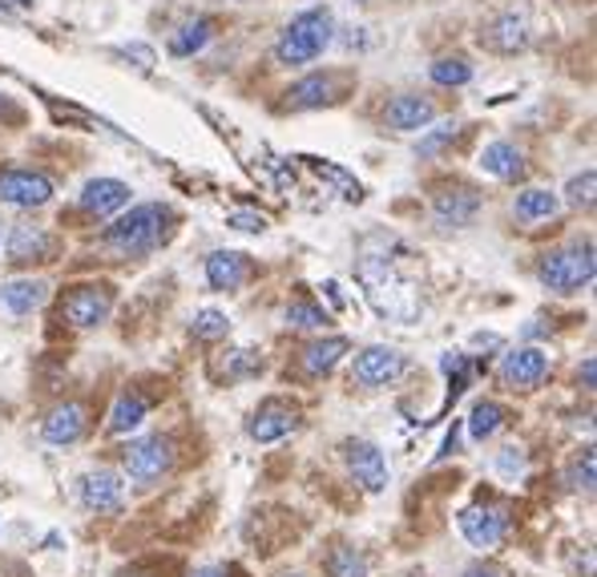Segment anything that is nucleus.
Instances as JSON below:
<instances>
[{
  "mask_svg": "<svg viewBox=\"0 0 597 577\" xmlns=\"http://www.w3.org/2000/svg\"><path fill=\"white\" fill-rule=\"evenodd\" d=\"M170 211L166 206H158V202H142V206H133L130 214L113 222L110 231H105V246H110L113 255L122 259H145L154 255L158 246L166 243L170 234Z\"/></svg>",
  "mask_w": 597,
  "mask_h": 577,
  "instance_id": "nucleus-1",
  "label": "nucleus"
},
{
  "mask_svg": "<svg viewBox=\"0 0 597 577\" xmlns=\"http://www.w3.org/2000/svg\"><path fill=\"white\" fill-rule=\"evenodd\" d=\"M597 275V259H594V243H561L554 251H545L542 263H537V279L542 287H549L554 295H577L586 291Z\"/></svg>",
  "mask_w": 597,
  "mask_h": 577,
  "instance_id": "nucleus-2",
  "label": "nucleus"
},
{
  "mask_svg": "<svg viewBox=\"0 0 597 577\" xmlns=\"http://www.w3.org/2000/svg\"><path fill=\"white\" fill-rule=\"evenodd\" d=\"M332 29H335V21L327 9L298 12L295 21L283 29V37L275 41V61L279 65H291V69L311 65V61L332 44Z\"/></svg>",
  "mask_w": 597,
  "mask_h": 577,
  "instance_id": "nucleus-3",
  "label": "nucleus"
},
{
  "mask_svg": "<svg viewBox=\"0 0 597 577\" xmlns=\"http://www.w3.org/2000/svg\"><path fill=\"white\" fill-rule=\"evenodd\" d=\"M122 468L138 488H154L174 468V444L166 436H138V441L125 444Z\"/></svg>",
  "mask_w": 597,
  "mask_h": 577,
  "instance_id": "nucleus-4",
  "label": "nucleus"
},
{
  "mask_svg": "<svg viewBox=\"0 0 597 577\" xmlns=\"http://www.w3.org/2000/svg\"><path fill=\"white\" fill-rule=\"evenodd\" d=\"M404 372H408V360H404L396 347H384V344L364 347V352H355L352 360V384H360V388L367 392L392 388Z\"/></svg>",
  "mask_w": 597,
  "mask_h": 577,
  "instance_id": "nucleus-5",
  "label": "nucleus"
},
{
  "mask_svg": "<svg viewBox=\"0 0 597 577\" xmlns=\"http://www.w3.org/2000/svg\"><path fill=\"white\" fill-rule=\"evenodd\" d=\"M456 525H461V537H465L473 549H497V545L505 541V533H509V513H505V505L476 500V505H468V509L456 517Z\"/></svg>",
  "mask_w": 597,
  "mask_h": 577,
  "instance_id": "nucleus-6",
  "label": "nucleus"
},
{
  "mask_svg": "<svg viewBox=\"0 0 597 577\" xmlns=\"http://www.w3.org/2000/svg\"><path fill=\"white\" fill-rule=\"evenodd\" d=\"M343 465H347L355 485L364 488V493H372V497L392 485V465H387V456L380 453V444H372V441L343 444Z\"/></svg>",
  "mask_w": 597,
  "mask_h": 577,
  "instance_id": "nucleus-7",
  "label": "nucleus"
},
{
  "mask_svg": "<svg viewBox=\"0 0 597 577\" xmlns=\"http://www.w3.org/2000/svg\"><path fill=\"white\" fill-rule=\"evenodd\" d=\"M113 311V287H105V283H89V287H73L65 295V303H61V315H65V323H73L78 332H89V327H101V323L110 320Z\"/></svg>",
  "mask_w": 597,
  "mask_h": 577,
  "instance_id": "nucleus-8",
  "label": "nucleus"
},
{
  "mask_svg": "<svg viewBox=\"0 0 597 577\" xmlns=\"http://www.w3.org/2000/svg\"><path fill=\"white\" fill-rule=\"evenodd\" d=\"M53 199V182L37 170H0V202L17 211H33Z\"/></svg>",
  "mask_w": 597,
  "mask_h": 577,
  "instance_id": "nucleus-9",
  "label": "nucleus"
},
{
  "mask_svg": "<svg viewBox=\"0 0 597 577\" xmlns=\"http://www.w3.org/2000/svg\"><path fill=\"white\" fill-rule=\"evenodd\" d=\"M78 500L89 513H118L125 505V480L113 468H89L78 480Z\"/></svg>",
  "mask_w": 597,
  "mask_h": 577,
  "instance_id": "nucleus-10",
  "label": "nucleus"
},
{
  "mask_svg": "<svg viewBox=\"0 0 597 577\" xmlns=\"http://www.w3.org/2000/svg\"><path fill=\"white\" fill-rule=\"evenodd\" d=\"M298 428V408L287 399H263L255 408V416L246 421V436L255 444H275L283 436H291Z\"/></svg>",
  "mask_w": 597,
  "mask_h": 577,
  "instance_id": "nucleus-11",
  "label": "nucleus"
},
{
  "mask_svg": "<svg viewBox=\"0 0 597 577\" xmlns=\"http://www.w3.org/2000/svg\"><path fill=\"white\" fill-rule=\"evenodd\" d=\"M549 376V355L542 347H517L500 360V384L513 392H533Z\"/></svg>",
  "mask_w": 597,
  "mask_h": 577,
  "instance_id": "nucleus-12",
  "label": "nucleus"
},
{
  "mask_svg": "<svg viewBox=\"0 0 597 577\" xmlns=\"http://www.w3.org/2000/svg\"><path fill=\"white\" fill-rule=\"evenodd\" d=\"M480 44L488 53L513 57L529 44V17L525 12H497L493 21L480 29Z\"/></svg>",
  "mask_w": 597,
  "mask_h": 577,
  "instance_id": "nucleus-13",
  "label": "nucleus"
},
{
  "mask_svg": "<svg viewBox=\"0 0 597 577\" xmlns=\"http://www.w3.org/2000/svg\"><path fill=\"white\" fill-rule=\"evenodd\" d=\"M436 122V105L421 93H399L384 105V125L396 133H416V130H428Z\"/></svg>",
  "mask_w": 597,
  "mask_h": 577,
  "instance_id": "nucleus-14",
  "label": "nucleus"
},
{
  "mask_svg": "<svg viewBox=\"0 0 597 577\" xmlns=\"http://www.w3.org/2000/svg\"><path fill=\"white\" fill-rule=\"evenodd\" d=\"M480 211V194L473 186H444L432 194V214L441 226H468Z\"/></svg>",
  "mask_w": 597,
  "mask_h": 577,
  "instance_id": "nucleus-15",
  "label": "nucleus"
},
{
  "mask_svg": "<svg viewBox=\"0 0 597 577\" xmlns=\"http://www.w3.org/2000/svg\"><path fill=\"white\" fill-rule=\"evenodd\" d=\"M53 234L37 226V222H12L9 231V263L21 266V263H44V259L53 255Z\"/></svg>",
  "mask_w": 597,
  "mask_h": 577,
  "instance_id": "nucleus-16",
  "label": "nucleus"
},
{
  "mask_svg": "<svg viewBox=\"0 0 597 577\" xmlns=\"http://www.w3.org/2000/svg\"><path fill=\"white\" fill-rule=\"evenodd\" d=\"M89 421H85V408L81 404H57L49 416L41 421V441L44 444H57V448H65V444H78L85 436Z\"/></svg>",
  "mask_w": 597,
  "mask_h": 577,
  "instance_id": "nucleus-17",
  "label": "nucleus"
},
{
  "mask_svg": "<svg viewBox=\"0 0 597 577\" xmlns=\"http://www.w3.org/2000/svg\"><path fill=\"white\" fill-rule=\"evenodd\" d=\"M81 211L93 214V219H110V214L125 211V202H130V186L118 182V178H93L85 182L81 190Z\"/></svg>",
  "mask_w": 597,
  "mask_h": 577,
  "instance_id": "nucleus-18",
  "label": "nucleus"
},
{
  "mask_svg": "<svg viewBox=\"0 0 597 577\" xmlns=\"http://www.w3.org/2000/svg\"><path fill=\"white\" fill-rule=\"evenodd\" d=\"M251 255H243V251H214L211 259H206V283H211L214 291H239L251 279Z\"/></svg>",
  "mask_w": 597,
  "mask_h": 577,
  "instance_id": "nucleus-19",
  "label": "nucleus"
},
{
  "mask_svg": "<svg viewBox=\"0 0 597 577\" xmlns=\"http://www.w3.org/2000/svg\"><path fill=\"white\" fill-rule=\"evenodd\" d=\"M44 300H49V283L44 279H12V283L0 287V303L12 315H33Z\"/></svg>",
  "mask_w": 597,
  "mask_h": 577,
  "instance_id": "nucleus-20",
  "label": "nucleus"
},
{
  "mask_svg": "<svg viewBox=\"0 0 597 577\" xmlns=\"http://www.w3.org/2000/svg\"><path fill=\"white\" fill-rule=\"evenodd\" d=\"M480 170L500 178V182H520L529 166H525V154H520L513 142H493L485 145V154H480Z\"/></svg>",
  "mask_w": 597,
  "mask_h": 577,
  "instance_id": "nucleus-21",
  "label": "nucleus"
},
{
  "mask_svg": "<svg viewBox=\"0 0 597 577\" xmlns=\"http://www.w3.org/2000/svg\"><path fill=\"white\" fill-rule=\"evenodd\" d=\"M347 352H352V340H343V335H332V340H315V344L303 347V372H307L311 379L327 376V372H335V364H340Z\"/></svg>",
  "mask_w": 597,
  "mask_h": 577,
  "instance_id": "nucleus-22",
  "label": "nucleus"
},
{
  "mask_svg": "<svg viewBox=\"0 0 597 577\" xmlns=\"http://www.w3.org/2000/svg\"><path fill=\"white\" fill-rule=\"evenodd\" d=\"M557 211H561V199H557L554 190H542V186H529L520 190L517 202H513V214H517V222H549L557 219Z\"/></svg>",
  "mask_w": 597,
  "mask_h": 577,
  "instance_id": "nucleus-23",
  "label": "nucleus"
},
{
  "mask_svg": "<svg viewBox=\"0 0 597 577\" xmlns=\"http://www.w3.org/2000/svg\"><path fill=\"white\" fill-rule=\"evenodd\" d=\"M335 98H340V93H335V78H332V73H323V78L315 73V78L298 81V85L287 93L291 110H320V105H332Z\"/></svg>",
  "mask_w": 597,
  "mask_h": 577,
  "instance_id": "nucleus-24",
  "label": "nucleus"
},
{
  "mask_svg": "<svg viewBox=\"0 0 597 577\" xmlns=\"http://www.w3.org/2000/svg\"><path fill=\"white\" fill-rule=\"evenodd\" d=\"M145 412H150V399L138 396V392H122V396L113 399V408H110V433L113 436L133 433V428L145 421Z\"/></svg>",
  "mask_w": 597,
  "mask_h": 577,
  "instance_id": "nucleus-25",
  "label": "nucleus"
},
{
  "mask_svg": "<svg viewBox=\"0 0 597 577\" xmlns=\"http://www.w3.org/2000/svg\"><path fill=\"white\" fill-rule=\"evenodd\" d=\"M214 37V21L211 17H194V21H186L182 29H178L174 37H170V57H194L199 49H206V41Z\"/></svg>",
  "mask_w": 597,
  "mask_h": 577,
  "instance_id": "nucleus-26",
  "label": "nucleus"
},
{
  "mask_svg": "<svg viewBox=\"0 0 597 577\" xmlns=\"http://www.w3.org/2000/svg\"><path fill=\"white\" fill-rule=\"evenodd\" d=\"M505 421H509V412L500 408L497 399H480V404L468 412V436H473V441H493V436L505 428Z\"/></svg>",
  "mask_w": 597,
  "mask_h": 577,
  "instance_id": "nucleus-27",
  "label": "nucleus"
},
{
  "mask_svg": "<svg viewBox=\"0 0 597 577\" xmlns=\"http://www.w3.org/2000/svg\"><path fill=\"white\" fill-rule=\"evenodd\" d=\"M367 557L355 545H335L327 554V577H367Z\"/></svg>",
  "mask_w": 597,
  "mask_h": 577,
  "instance_id": "nucleus-28",
  "label": "nucleus"
},
{
  "mask_svg": "<svg viewBox=\"0 0 597 577\" xmlns=\"http://www.w3.org/2000/svg\"><path fill=\"white\" fill-rule=\"evenodd\" d=\"M283 320H287V327H303V332H320V327H327L332 323V315L320 307V303L311 300H295L287 303V311H283Z\"/></svg>",
  "mask_w": 597,
  "mask_h": 577,
  "instance_id": "nucleus-29",
  "label": "nucleus"
},
{
  "mask_svg": "<svg viewBox=\"0 0 597 577\" xmlns=\"http://www.w3.org/2000/svg\"><path fill=\"white\" fill-rule=\"evenodd\" d=\"M219 372L226 379H251L263 372V360H259V352H251V347H234V352H226V360L219 364Z\"/></svg>",
  "mask_w": 597,
  "mask_h": 577,
  "instance_id": "nucleus-30",
  "label": "nucleus"
},
{
  "mask_svg": "<svg viewBox=\"0 0 597 577\" xmlns=\"http://www.w3.org/2000/svg\"><path fill=\"white\" fill-rule=\"evenodd\" d=\"M428 78L436 85H468L473 81V65H468L465 57H441V61H432Z\"/></svg>",
  "mask_w": 597,
  "mask_h": 577,
  "instance_id": "nucleus-31",
  "label": "nucleus"
},
{
  "mask_svg": "<svg viewBox=\"0 0 597 577\" xmlns=\"http://www.w3.org/2000/svg\"><path fill=\"white\" fill-rule=\"evenodd\" d=\"M190 332L199 335V340H222V335L231 332V320H226V311L206 307V311H199V315H194Z\"/></svg>",
  "mask_w": 597,
  "mask_h": 577,
  "instance_id": "nucleus-32",
  "label": "nucleus"
},
{
  "mask_svg": "<svg viewBox=\"0 0 597 577\" xmlns=\"http://www.w3.org/2000/svg\"><path fill=\"white\" fill-rule=\"evenodd\" d=\"M594 186H597L594 170L569 178V186H565V202H569V206H586V211H589V206H594Z\"/></svg>",
  "mask_w": 597,
  "mask_h": 577,
  "instance_id": "nucleus-33",
  "label": "nucleus"
},
{
  "mask_svg": "<svg viewBox=\"0 0 597 577\" xmlns=\"http://www.w3.org/2000/svg\"><path fill=\"white\" fill-rule=\"evenodd\" d=\"M569 488H581V493H594V448L577 456L569 465Z\"/></svg>",
  "mask_w": 597,
  "mask_h": 577,
  "instance_id": "nucleus-34",
  "label": "nucleus"
},
{
  "mask_svg": "<svg viewBox=\"0 0 597 577\" xmlns=\"http://www.w3.org/2000/svg\"><path fill=\"white\" fill-rule=\"evenodd\" d=\"M497 468H500V473H505V477H520V473H525V453H520L517 444H509V448H500Z\"/></svg>",
  "mask_w": 597,
  "mask_h": 577,
  "instance_id": "nucleus-35",
  "label": "nucleus"
},
{
  "mask_svg": "<svg viewBox=\"0 0 597 577\" xmlns=\"http://www.w3.org/2000/svg\"><path fill=\"white\" fill-rule=\"evenodd\" d=\"M448 138H456V122L441 125V130L432 133V138H424V142L416 145V154H421V158H432V154H436V150H444V145H448Z\"/></svg>",
  "mask_w": 597,
  "mask_h": 577,
  "instance_id": "nucleus-36",
  "label": "nucleus"
},
{
  "mask_svg": "<svg viewBox=\"0 0 597 577\" xmlns=\"http://www.w3.org/2000/svg\"><path fill=\"white\" fill-rule=\"evenodd\" d=\"M231 226H234V231H246V234H263L266 219H263V214H255V211H234Z\"/></svg>",
  "mask_w": 597,
  "mask_h": 577,
  "instance_id": "nucleus-37",
  "label": "nucleus"
},
{
  "mask_svg": "<svg viewBox=\"0 0 597 577\" xmlns=\"http://www.w3.org/2000/svg\"><path fill=\"white\" fill-rule=\"evenodd\" d=\"M461 577H509L500 566H488V561H476V566H468Z\"/></svg>",
  "mask_w": 597,
  "mask_h": 577,
  "instance_id": "nucleus-38",
  "label": "nucleus"
},
{
  "mask_svg": "<svg viewBox=\"0 0 597 577\" xmlns=\"http://www.w3.org/2000/svg\"><path fill=\"white\" fill-rule=\"evenodd\" d=\"M190 577H231V569H226V566H202V569H194Z\"/></svg>",
  "mask_w": 597,
  "mask_h": 577,
  "instance_id": "nucleus-39",
  "label": "nucleus"
},
{
  "mask_svg": "<svg viewBox=\"0 0 597 577\" xmlns=\"http://www.w3.org/2000/svg\"><path fill=\"white\" fill-rule=\"evenodd\" d=\"M0 4H4V9H29L33 0H0Z\"/></svg>",
  "mask_w": 597,
  "mask_h": 577,
  "instance_id": "nucleus-40",
  "label": "nucleus"
},
{
  "mask_svg": "<svg viewBox=\"0 0 597 577\" xmlns=\"http://www.w3.org/2000/svg\"><path fill=\"white\" fill-rule=\"evenodd\" d=\"M122 577H150V574H138V569H133V574H122Z\"/></svg>",
  "mask_w": 597,
  "mask_h": 577,
  "instance_id": "nucleus-41",
  "label": "nucleus"
},
{
  "mask_svg": "<svg viewBox=\"0 0 597 577\" xmlns=\"http://www.w3.org/2000/svg\"><path fill=\"white\" fill-rule=\"evenodd\" d=\"M283 577H303V574H283Z\"/></svg>",
  "mask_w": 597,
  "mask_h": 577,
  "instance_id": "nucleus-42",
  "label": "nucleus"
},
{
  "mask_svg": "<svg viewBox=\"0 0 597 577\" xmlns=\"http://www.w3.org/2000/svg\"><path fill=\"white\" fill-rule=\"evenodd\" d=\"M360 4H364V0H360Z\"/></svg>",
  "mask_w": 597,
  "mask_h": 577,
  "instance_id": "nucleus-43",
  "label": "nucleus"
}]
</instances>
